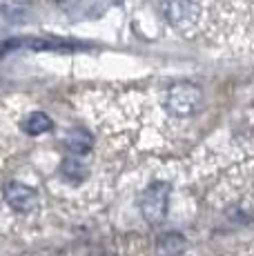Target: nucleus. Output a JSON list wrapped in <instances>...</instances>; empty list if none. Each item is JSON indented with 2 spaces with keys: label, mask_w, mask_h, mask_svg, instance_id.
<instances>
[{
  "label": "nucleus",
  "mask_w": 254,
  "mask_h": 256,
  "mask_svg": "<svg viewBox=\"0 0 254 256\" xmlns=\"http://www.w3.org/2000/svg\"><path fill=\"white\" fill-rule=\"evenodd\" d=\"M170 185L168 183H152L140 196V212L148 223H160L168 212Z\"/></svg>",
  "instance_id": "f257e3e1"
},
{
  "label": "nucleus",
  "mask_w": 254,
  "mask_h": 256,
  "mask_svg": "<svg viewBox=\"0 0 254 256\" xmlns=\"http://www.w3.org/2000/svg\"><path fill=\"white\" fill-rule=\"evenodd\" d=\"M163 14L176 29H190L198 22L201 9L194 0H163Z\"/></svg>",
  "instance_id": "f03ea898"
},
{
  "label": "nucleus",
  "mask_w": 254,
  "mask_h": 256,
  "mask_svg": "<svg viewBox=\"0 0 254 256\" xmlns=\"http://www.w3.org/2000/svg\"><path fill=\"white\" fill-rule=\"evenodd\" d=\"M198 102H201V90H198L196 85H190V82L174 85L172 90L168 92V107H170V112L176 116L192 114L198 107Z\"/></svg>",
  "instance_id": "7ed1b4c3"
},
{
  "label": "nucleus",
  "mask_w": 254,
  "mask_h": 256,
  "mask_svg": "<svg viewBox=\"0 0 254 256\" xmlns=\"http://www.w3.org/2000/svg\"><path fill=\"white\" fill-rule=\"evenodd\" d=\"M2 194H4L7 205L16 212H32L40 205V196L36 194V190H32V187H27L22 183H16V180L4 185Z\"/></svg>",
  "instance_id": "20e7f679"
},
{
  "label": "nucleus",
  "mask_w": 254,
  "mask_h": 256,
  "mask_svg": "<svg viewBox=\"0 0 254 256\" xmlns=\"http://www.w3.org/2000/svg\"><path fill=\"white\" fill-rule=\"evenodd\" d=\"M188 248V240L178 232H168L156 240V254L158 256H180Z\"/></svg>",
  "instance_id": "39448f33"
},
{
  "label": "nucleus",
  "mask_w": 254,
  "mask_h": 256,
  "mask_svg": "<svg viewBox=\"0 0 254 256\" xmlns=\"http://www.w3.org/2000/svg\"><path fill=\"white\" fill-rule=\"evenodd\" d=\"M52 127H54L52 118L47 114H40V112L29 114V118L22 122V130H25V134H29V136H42V134H47V132H52Z\"/></svg>",
  "instance_id": "423d86ee"
},
{
  "label": "nucleus",
  "mask_w": 254,
  "mask_h": 256,
  "mask_svg": "<svg viewBox=\"0 0 254 256\" xmlns=\"http://www.w3.org/2000/svg\"><path fill=\"white\" fill-rule=\"evenodd\" d=\"M65 145L72 154H87L92 150V136L82 130H76L65 138Z\"/></svg>",
  "instance_id": "0eeeda50"
},
{
  "label": "nucleus",
  "mask_w": 254,
  "mask_h": 256,
  "mask_svg": "<svg viewBox=\"0 0 254 256\" xmlns=\"http://www.w3.org/2000/svg\"><path fill=\"white\" fill-rule=\"evenodd\" d=\"M60 172L67 176V178H74V180H78L82 176V165L78 163V160H74V158H65L62 160V165H60Z\"/></svg>",
  "instance_id": "6e6552de"
}]
</instances>
